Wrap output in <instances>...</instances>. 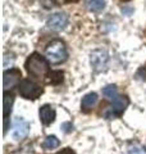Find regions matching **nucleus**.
Returning a JSON list of instances; mask_svg holds the SVG:
<instances>
[{
    "label": "nucleus",
    "instance_id": "nucleus-6",
    "mask_svg": "<svg viewBox=\"0 0 146 154\" xmlns=\"http://www.w3.org/2000/svg\"><path fill=\"white\" fill-rule=\"evenodd\" d=\"M21 71L17 68H11L4 72V90H12L14 86H18L21 82Z\"/></svg>",
    "mask_w": 146,
    "mask_h": 154
},
{
    "label": "nucleus",
    "instance_id": "nucleus-8",
    "mask_svg": "<svg viewBox=\"0 0 146 154\" xmlns=\"http://www.w3.org/2000/svg\"><path fill=\"white\" fill-rule=\"evenodd\" d=\"M28 131H30V125H28L27 121H24L22 117H17L13 122V137L16 140H21V139H24L28 135Z\"/></svg>",
    "mask_w": 146,
    "mask_h": 154
},
{
    "label": "nucleus",
    "instance_id": "nucleus-17",
    "mask_svg": "<svg viewBox=\"0 0 146 154\" xmlns=\"http://www.w3.org/2000/svg\"><path fill=\"white\" fill-rule=\"evenodd\" d=\"M136 77L138 80H142V81H146V66L141 67V68L136 72Z\"/></svg>",
    "mask_w": 146,
    "mask_h": 154
},
{
    "label": "nucleus",
    "instance_id": "nucleus-19",
    "mask_svg": "<svg viewBox=\"0 0 146 154\" xmlns=\"http://www.w3.org/2000/svg\"><path fill=\"white\" fill-rule=\"evenodd\" d=\"M17 154H35V152L32 150L31 146H24L19 152H17Z\"/></svg>",
    "mask_w": 146,
    "mask_h": 154
},
{
    "label": "nucleus",
    "instance_id": "nucleus-14",
    "mask_svg": "<svg viewBox=\"0 0 146 154\" xmlns=\"http://www.w3.org/2000/svg\"><path fill=\"white\" fill-rule=\"evenodd\" d=\"M103 95L105 96V98L110 99V100L115 99L117 96H118V90H117V86L115 85H108V86H105V88L103 89Z\"/></svg>",
    "mask_w": 146,
    "mask_h": 154
},
{
    "label": "nucleus",
    "instance_id": "nucleus-10",
    "mask_svg": "<svg viewBox=\"0 0 146 154\" xmlns=\"http://www.w3.org/2000/svg\"><path fill=\"white\" fill-rule=\"evenodd\" d=\"M97 94L96 93H90L84 96V99H82L81 102V110L85 113H89L90 110H92V108L96 105L97 103Z\"/></svg>",
    "mask_w": 146,
    "mask_h": 154
},
{
    "label": "nucleus",
    "instance_id": "nucleus-20",
    "mask_svg": "<svg viewBox=\"0 0 146 154\" xmlns=\"http://www.w3.org/2000/svg\"><path fill=\"white\" fill-rule=\"evenodd\" d=\"M72 2H77V0H54V3L58 4V5H63L65 3H72Z\"/></svg>",
    "mask_w": 146,
    "mask_h": 154
},
{
    "label": "nucleus",
    "instance_id": "nucleus-2",
    "mask_svg": "<svg viewBox=\"0 0 146 154\" xmlns=\"http://www.w3.org/2000/svg\"><path fill=\"white\" fill-rule=\"evenodd\" d=\"M45 55L47 58V60L53 64L63 63L68 57L65 44L62 40H53L50 44L46 46Z\"/></svg>",
    "mask_w": 146,
    "mask_h": 154
},
{
    "label": "nucleus",
    "instance_id": "nucleus-15",
    "mask_svg": "<svg viewBox=\"0 0 146 154\" xmlns=\"http://www.w3.org/2000/svg\"><path fill=\"white\" fill-rule=\"evenodd\" d=\"M127 154H146V149L140 146V145H129L128 149H127Z\"/></svg>",
    "mask_w": 146,
    "mask_h": 154
},
{
    "label": "nucleus",
    "instance_id": "nucleus-9",
    "mask_svg": "<svg viewBox=\"0 0 146 154\" xmlns=\"http://www.w3.org/2000/svg\"><path fill=\"white\" fill-rule=\"evenodd\" d=\"M38 114H40L41 122L45 125V126H49V125L53 123L55 119V110L53 107H50V105H42L40 108Z\"/></svg>",
    "mask_w": 146,
    "mask_h": 154
},
{
    "label": "nucleus",
    "instance_id": "nucleus-16",
    "mask_svg": "<svg viewBox=\"0 0 146 154\" xmlns=\"http://www.w3.org/2000/svg\"><path fill=\"white\" fill-rule=\"evenodd\" d=\"M50 81L51 84H60L63 81V72L60 71H55L50 73Z\"/></svg>",
    "mask_w": 146,
    "mask_h": 154
},
{
    "label": "nucleus",
    "instance_id": "nucleus-21",
    "mask_svg": "<svg viewBox=\"0 0 146 154\" xmlns=\"http://www.w3.org/2000/svg\"><path fill=\"white\" fill-rule=\"evenodd\" d=\"M58 154H75V152L72 150V149H69V148H67V149H64V150H62V152H59Z\"/></svg>",
    "mask_w": 146,
    "mask_h": 154
},
{
    "label": "nucleus",
    "instance_id": "nucleus-13",
    "mask_svg": "<svg viewBox=\"0 0 146 154\" xmlns=\"http://www.w3.org/2000/svg\"><path fill=\"white\" fill-rule=\"evenodd\" d=\"M58 146H59V140H58L56 136H54V135L47 136L42 143V148L47 149V150H50V149H55Z\"/></svg>",
    "mask_w": 146,
    "mask_h": 154
},
{
    "label": "nucleus",
    "instance_id": "nucleus-1",
    "mask_svg": "<svg viewBox=\"0 0 146 154\" xmlns=\"http://www.w3.org/2000/svg\"><path fill=\"white\" fill-rule=\"evenodd\" d=\"M24 67H26L28 75L32 77H37V79L46 76L49 72V64L46 59L40 54H37V53H33V54H31L27 58Z\"/></svg>",
    "mask_w": 146,
    "mask_h": 154
},
{
    "label": "nucleus",
    "instance_id": "nucleus-4",
    "mask_svg": "<svg viewBox=\"0 0 146 154\" xmlns=\"http://www.w3.org/2000/svg\"><path fill=\"white\" fill-rule=\"evenodd\" d=\"M90 63L95 72H103L109 63V54L104 49H96L90 54Z\"/></svg>",
    "mask_w": 146,
    "mask_h": 154
},
{
    "label": "nucleus",
    "instance_id": "nucleus-11",
    "mask_svg": "<svg viewBox=\"0 0 146 154\" xmlns=\"http://www.w3.org/2000/svg\"><path fill=\"white\" fill-rule=\"evenodd\" d=\"M13 102H14L13 94H8L5 91V93H4V118H5V125H4V126H5V130H4V131L5 132H7V128H8V116L12 112Z\"/></svg>",
    "mask_w": 146,
    "mask_h": 154
},
{
    "label": "nucleus",
    "instance_id": "nucleus-5",
    "mask_svg": "<svg viewBox=\"0 0 146 154\" xmlns=\"http://www.w3.org/2000/svg\"><path fill=\"white\" fill-rule=\"evenodd\" d=\"M128 104L129 100L127 96H117L115 99H113V104H111L110 110L105 113V117L109 119L113 117H119L120 114H123L126 108L128 107Z\"/></svg>",
    "mask_w": 146,
    "mask_h": 154
},
{
    "label": "nucleus",
    "instance_id": "nucleus-12",
    "mask_svg": "<svg viewBox=\"0 0 146 154\" xmlns=\"http://www.w3.org/2000/svg\"><path fill=\"white\" fill-rule=\"evenodd\" d=\"M86 8L90 12H100L105 8V0H87Z\"/></svg>",
    "mask_w": 146,
    "mask_h": 154
},
{
    "label": "nucleus",
    "instance_id": "nucleus-7",
    "mask_svg": "<svg viewBox=\"0 0 146 154\" xmlns=\"http://www.w3.org/2000/svg\"><path fill=\"white\" fill-rule=\"evenodd\" d=\"M68 23V16L65 13H55L47 19L46 26L53 31L59 32L62 30H64Z\"/></svg>",
    "mask_w": 146,
    "mask_h": 154
},
{
    "label": "nucleus",
    "instance_id": "nucleus-3",
    "mask_svg": "<svg viewBox=\"0 0 146 154\" xmlns=\"http://www.w3.org/2000/svg\"><path fill=\"white\" fill-rule=\"evenodd\" d=\"M18 91L19 95L24 99H32L35 100L42 94V88L35 84L31 80H22L18 85Z\"/></svg>",
    "mask_w": 146,
    "mask_h": 154
},
{
    "label": "nucleus",
    "instance_id": "nucleus-18",
    "mask_svg": "<svg viewBox=\"0 0 146 154\" xmlns=\"http://www.w3.org/2000/svg\"><path fill=\"white\" fill-rule=\"evenodd\" d=\"M72 130H73L72 123H69V122H64V123H62V131H63V132L69 134V132L72 131Z\"/></svg>",
    "mask_w": 146,
    "mask_h": 154
},
{
    "label": "nucleus",
    "instance_id": "nucleus-22",
    "mask_svg": "<svg viewBox=\"0 0 146 154\" xmlns=\"http://www.w3.org/2000/svg\"><path fill=\"white\" fill-rule=\"evenodd\" d=\"M126 2H128V0H126Z\"/></svg>",
    "mask_w": 146,
    "mask_h": 154
}]
</instances>
